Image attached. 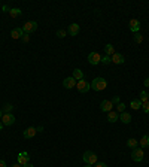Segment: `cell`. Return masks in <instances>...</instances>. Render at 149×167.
<instances>
[{"label": "cell", "instance_id": "obj_25", "mask_svg": "<svg viewBox=\"0 0 149 167\" xmlns=\"http://www.w3.org/2000/svg\"><path fill=\"white\" fill-rule=\"evenodd\" d=\"M12 111H14V106H12L11 103H8V105L3 108V113H12Z\"/></svg>", "mask_w": 149, "mask_h": 167}, {"label": "cell", "instance_id": "obj_24", "mask_svg": "<svg viewBox=\"0 0 149 167\" xmlns=\"http://www.w3.org/2000/svg\"><path fill=\"white\" fill-rule=\"evenodd\" d=\"M140 102H142V105L143 103H146V102H149V94L146 93V91H142L140 93V99H139Z\"/></svg>", "mask_w": 149, "mask_h": 167}, {"label": "cell", "instance_id": "obj_26", "mask_svg": "<svg viewBox=\"0 0 149 167\" xmlns=\"http://www.w3.org/2000/svg\"><path fill=\"white\" fill-rule=\"evenodd\" d=\"M57 37L58 39H63V37H66V35H67V32L66 30H63V28H60V30H57Z\"/></svg>", "mask_w": 149, "mask_h": 167}, {"label": "cell", "instance_id": "obj_39", "mask_svg": "<svg viewBox=\"0 0 149 167\" xmlns=\"http://www.w3.org/2000/svg\"><path fill=\"white\" fill-rule=\"evenodd\" d=\"M3 130V124H2V121H0V131Z\"/></svg>", "mask_w": 149, "mask_h": 167}, {"label": "cell", "instance_id": "obj_33", "mask_svg": "<svg viewBox=\"0 0 149 167\" xmlns=\"http://www.w3.org/2000/svg\"><path fill=\"white\" fill-rule=\"evenodd\" d=\"M93 167H108V166H106V163H95Z\"/></svg>", "mask_w": 149, "mask_h": 167}, {"label": "cell", "instance_id": "obj_17", "mask_svg": "<svg viewBox=\"0 0 149 167\" xmlns=\"http://www.w3.org/2000/svg\"><path fill=\"white\" fill-rule=\"evenodd\" d=\"M108 121H109V122H116V121H119V113L115 112V111L108 112Z\"/></svg>", "mask_w": 149, "mask_h": 167}, {"label": "cell", "instance_id": "obj_10", "mask_svg": "<svg viewBox=\"0 0 149 167\" xmlns=\"http://www.w3.org/2000/svg\"><path fill=\"white\" fill-rule=\"evenodd\" d=\"M100 109L103 112H111L113 109V103H112V100H103L101 103H100Z\"/></svg>", "mask_w": 149, "mask_h": 167}, {"label": "cell", "instance_id": "obj_1", "mask_svg": "<svg viewBox=\"0 0 149 167\" xmlns=\"http://www.w3.org/2000/svg\"><path fill=\"white\" fill-rule=\"evenodd\" d=\"M91 85V90L94 91H103V90H106V87H108V82H106V79L104 78H101V76H98V78H94L93 82L90 84Z\"/></svg>", "mask_w": 149, "mask_h": 167}, {"label": "cell", "instance_id": "obj_15", "mask_svg": "<svg viewBox=\"0 0 149 167\" xmlns=\"http://www.w3.org/2000/svg\"><path fill=\"white\" fill-rule=\"evenodd\" d=\"M119 121L124 122V124H130L131 122V113H128V112H122V113H119Z\"/></svg>", "mask_w": 149, "mask_h": 167}, {"label": "cell", "instance_id": "obj_36", "mask_svg": "<svg viewBox=\"0 0 149 167\" xmlns=\"http://www.w3.org/2000/svg\"><path fill=\"white\" fill-rule=\"evenodd\" d=\"M2 11H5V12H6V11H9V8H8L6 5H3V8H2Z\"/></svg>", "mask_w": 149, "mask_h": 167}, {"label": "cell", "instance_id": "obj_35", "mask_svg": "<svg viewBox=\"0 0 149 167\" xmlns=\"http://www.w3.org/2000/svg\"><path fill=\"white\" fill-rule=\"evenodd\" d=\"M0 167H6V163L3 160H0Z\"/></svg>", "mask_w": 149, "mask_h": 167}, {"label": "cell", "instance_id": "obj_9", "mask_svg": "<svg viewBox=\"0 0 149 167\" xmlns=\"http://www.w3.org/2000/svg\"><path fill=\"white\" fill-rule=\"evenodd\" d=\"M63 87L67 88V90H72V88L76 87V81H74L72 76H69V78H66V79L63 81Z\"/></svg>", "mask_w": 149, "mask_h": 167}, {"label": "cell", "instance_id": "obj_18", "mask_svg": "<svg viewBox=\"0 0 149 167\" xmlns=\"http://www.w3.org/2000/svg\"><path fill=\"white\" fill-rule=\"evenodd\" d=\"M72 78H73L76 82H78V81H82V79H84V72H82L81 69H74Z\"/></svg>", "mask_w": 149, "mask_h": 167}, {"label": "cell", "instance_id": "obj_14", "mask_svg": "<svg viewBox=\"0 0 149 167\" xmlns=\"http://www.w3.org/2000/svg\"><path fill=\"white\" fill-rule=\"evenodd\" d=\"M130 30L134 35L139 33V30H140V22H139V19H130Z\"/></svg>", "mask_w": 149, "mask_h": 167}, {"label": "cell", "instance_id": "obj_20", "mask_svg": "<svg viewBox=\"0 0 149 167\" xmlns=\"http://www.w3.org/2000/svg\"><path fill=\"white\" fill-rule=\"evenodd\" d=\"M139 145H140V148H148L149 146V136L148 134H145V136H142V139H140V142H139Z\"/></svg>", "mask_w": 149, "mask_h": 167}, {"label": "cell", "instance_id": "obj_28", "mask_svg": "<svg viewBox=\"0 0 149 167\" xmlns=\"http://www.w3.org/2000/svg\"><path fill=\"white\" fill-rule=\"evenodd\" d=\"M116 109H118V113H122V112H125V105L124 103H118Z\"/></svg>", "mask_w": 149, "mask_h": 167}, {"label": "cell", "instance_id": "obj_19", "mask_svg": "<svg viewBox=\"0 0 149 167\" xmlns=\"http://www.w3.org/2000/svg\"><path fill=\"white\" fill-rule=\"evenodd\" d=\"M130 106H131V109L137 111V109H140V108H142V102H140L139 99H133V100L130 102Z\"/></svg>", "mask_w": 149, "mask_h": 167}, {"label": "cell", "instance_id": "obj_41", "mask_svg": "<svg viewBox=\"0 0 149 167\" xmlns=\"http://www.w3.org/2000/svg\"><path fill=\"white\" fill-rule=\"evenodd\" d=\"M85 167H93V166H90V164H85Z\"/></svg>", "mask_w": 149, "mask_h": 167}, {"label": "cell", "instance_id": "obj_13", "mask_svg": "<svg viewBox=\"0 0 149 167\" xmlns=\"http://www.w3.org/2000/svg\"><path fill=\"white\" fill-rule=\"evenodd\" d=\"M24 35V30H22V27H15L12 32H11V37L12 39H21Z\"/></svg>", "mask_w": 149, "mask_h": 167}, {"label": "cell", "instance_id": "obj_22", "mask_svg": "<svg viewBox=\"0 0 149 167\" xmlns=\"http://www.w3.org/2000/svg\"><path fill=\"white\" fill-rule=\"evenodd\" d=\"M104 54H106L108 57H112L113 54H115V48H113V45L108 43V45L104 46Z\"/></svg>", "mask_w": 149, "mask_h": 167}, {"label": "cell", "instance_id": "obj_27", "mask_svg": "<svg viewBox=\"0 0 149 167\" xmlns=\"http://www.w3.org/2000/svg\"><path fill=\"white\" fill-rule=\"evenodd\" d=\"M134 42H136V43H142V42H143V36H142L140 33H136V35H134Z\"/></svg>", "mask_w": 149, "mask_h": 167}, {"label": "cell", "instance_id": "obj_16", "mask_svg": "<svg viewBox=\"0 0 149 167\" xmlns=\"http://www.w3.org/2000/svg\"><path fill=\"white\" fill-rule=\"evenodd\" d=\"M79 30H81L79 24H76V22H74V24H70V25H69V30H67V32H69V35H70V36H76V35L79 33Z\"/></svg>", "mask_w": 149, "mask_h": 167}, {"label": "cell", "instance_id": "obj_23", "mask_svg": "<svg viewBox=\"0 0 149 167\" xmlns=\"http://www.w3.org/2000/svg\"><path fill=\"white\" fill-rule=\"evenodd\" d=\"M137 145H139V142H137L134 137H130V139L127 140V146L131 148V149H136V148H137Z\"/></svg>", "mask_w": 149, "mask_h": 167}, {"label": "cell", "instance_id": "obj_34", "mask_svg": "<svg viewBox=\"0 0 149 167\" xmlns=\"http://www.w3.org/2000/svg\"><path fill=\"white\" fill-rule=\"evenodd\" d=\"M145 87H146V88H149V78H146V79H145Z\"/></svg>", "mask_w": 149, "mask_h": 167}, {"label": "cell", "instance_id": "obj_32", "mask_svg": "<svg viewBox=\"0 0 149 167\" xmlns=\"http://www.w3.org/2000/svg\"><path fill=\"white\" fill-rule=\"evenodd\" d=\"M112 103H113V105H118V103H121V102H119V97H118V95H115V97L112 99Z\"/></svg>", "mask_w": 149, "mask_h": 167}, {"label": "cell", "instance_id": "obj_40", "mask_svg": "<svg viewBox=\"0 0 149 167\" xmlns=\"http://www.w3.org/2000/svg\"><path fill=\"white\" fill-rule=\"evenodd\" d=\"M2 116H3V111L0 109V119H2Z\"/></svg>", "mask_w": 149, "mask_h": 167}, {"label": "cell", "instance_id": "obj_37", "mask_svg": "<svg viewBox=\"0 0 149 167\" xmlns=\"http://www.w3.org/2000/svg\"><path fill=\"white\" fill-rule=\"evenodd\" d=\"M24 167H35V166H33V164H30V163H28V164H25V166H24Z\"/></svg>", "mask_w": 149, "mask_h": 167}, {"label": "cell", "instance_id": "obj_30", "mask_svg": "<svg viewBox=\"0 0 149 167\" xmlns=\"http://www.w3.org/2000/svg\"><path fill=\"white\" fill-rule=\"evenodd\" d=\"M101 63H103V64H109V63H111V57H108V55L101 57Z\"/></svg>", "mask_w": 149, "mask_h": 167}, {"label": "cell", "instance_id": "obj_29", "mask_svg": "<svg viewBox=\"0 0 149 167\" xmlns=\"http://www.w3.org/2000/svg\"><path fill=\"white\" fill-rule=\"evenodd\" d=\"M21 40H22L24 43H28V42H30V36H28L27 33H24V35H22V37H21Z\"/></svg>", "mask_w": 149, "mask_h": 167}, {"label": "cell", "instance_id": "obj_7", "mask_svg": "<svg viewBox=\"0 0 149 167\" xmlns=\"http://www.w3.org/2000/svg\"><path fill=\"white\" fill-rule=\"evenodd\" d=\"M28 160H30V155H28L25 151L19 152L18 155H17V163H18V164H21L22 167L25 166V164H28Z\"/></svg>", "mask_w": 149, "mask_h": 167}, {"label": "cell", "instance_id": "obj_5", "mask_svg": "<svg viewBox=\"0 0 149 167\" xmlns=\"http://www.w3.org/2000/svg\"><path fill=\"white\" fill-rule=\"evenodd\" d=\"M37 27H39V24H37L36 21H27L25 24H24V27H22V30H24V33H27V35H30V33H33V32H36Z\"/></svg>", "mask_w": 149, "mask_h": 167}, {"label": "cell", "instance_id": "obj_11", "mask_svg": "<svg viewBox=\"0 0 149 167\" xmlns=\"http://www.w3.org/2000/svg\"><path fill=\"white\" fill-rule=\"evenodd\" d=\"M37 133V129L36 127H28L27 130L22 133V136H24V139H31V137H35Z\"/></svg>", "mask_w": 149, "mask_h": 167}, {"label": "cell", "instance_id": "obj_8", "mask_svg": "<svg viewBox=\"0 0 149 167\" xmlns=\"http://www.w3.org/2000/svg\"><path fill=\"white\" fill-rule=\"evenodd\" d=\"M88 61H90V64L97 66L98 63H101V55L98 52H90L88 54Z\"/></svg>", "mask_w": 149, "mask_h": 167}, {"label": "cell", "instance_id": "obj_3", "mask_svg": "<svg viewBox=\"0 0 149 167\" xmlns=\"http://www.w3.org/2000/svg\"><path fill=\"white\" fill-rule=\"evenodd\" d=\"M76 88H78V91L81 94H87L91 90V85H90L85 79H82V81H78V82H76Z\"/></svg>", "mask_w": 149, "mask_h": 167}, {"label": "cell", "instance_id": "obj_12", "mask_svg": "<svg viewBox=\"0 0 149 167\" xmlns=\"http://www.w3.org/2000/svg\"><path fill=\"white\" fill-rule=\"evenodd\" d=\"M111 61L113 63V64H122L125 60H124V55H122V54H119V52H115V54L111 57Z\"/></svg>", "mask_w": 149, "mask_h": 167}, {"label": "cell", "instance_id": "obj_31", "mask_svg": "<svg viewBox=\"0 0 149 167\" xmlns=\"http://www.w3.org/2000/svg\"><path fill=\"white\" fill-rule=\"evenodd\" d=\"M142 109L145 111V113H149V102H146V103L142 105Z\"/></svg>", "mask_w": 149, "mask_h": 167}, {"label": "cell", "instance_id": "obj_21", "mask_svg": "<svg viewBox=\"0 0 149 167\" xmlns=\"http://www.w3.org/2000/svg\"><path fill=\"white\" fill-rule=\"evenodd\" d=\"M21 9H18V8H12V9H9V15L12 17V18H18V17H21Z\"/></svg>", "mask_w": 149, "mask_h": 167}, {"label": "cell", "instance_id": "obj_2", "mask_svg": "<svg viewBox=\"0 0 149 167\" xmlns=\"http://www.w3.org/2000/svg\"><path fill=\"white\" fill-rule=\"evenodd\" d=\"M82 160H84V163H85V164H90V166H94L95 163H98V161H97L98 158H97V155L94 154L93 151H87V152L84 154Z\"/></svg>", "mask_w": 149, "mask_h": 167}, {"label": "cell", "instance_id": "obj_6", "mask_svg": "<svg viewBox=\"0 0 149 167\" xmlns=\"http://www.w3.org/2000/svg\"><path fill=\"white\" fill-rule=\"evenodd\" d=\"M2 124L6 125V127L15 124V115H14V113H3V116H2Z\"/></svg>", "mask_w": 149, "mask_h": 167}, {"label": "cell", "instance_id": "obj_38", "mask_svg": "<svg viewBox=\"0 0 149 167\" xmlns=\"http://www.w3.org/2000/svg\"><path fill=\"white\" fill-rule=\"evenodd\" d=\"M12 167H22V166H21V164H18V163H17V164H14V166H12Z\"/></svg>", "mask_w": 149, "mask_h": 167}, {"label": "cell", "instance_id": "obj_4", "mask_svg": "<svg viewBox=\"0 0 149 167\" xmlns=\"http://www.w3.org/2000/svg\"><path fill=\"white\" fill-rule=\"evenodd\" d=\"M143 155H145L143 149L136 148V149H133V152H131V160L136 161V163H140V161H143Z\"/></svg>", "mask_w": 149, "mask_h": 167}]
</instances>
